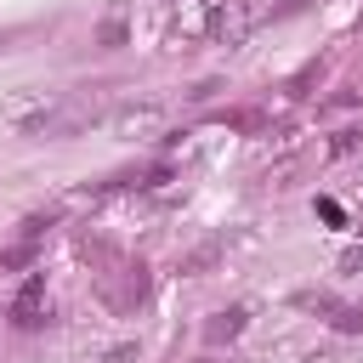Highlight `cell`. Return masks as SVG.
I'll return each instance as SVG.
<instances>
[{
    "mask_svg": "<svg viewBox=\"0 0 363 363\" xmlns=\"http://www.w3.org/2000/svg\"><path fill=\"white\" fill-rule=\"evenodd\" d=\"M11 323H17V329H40V323H45V278H28V284L17 289Z\"/></svg>",
    "mask_w": 363,
    "mask_h": 363,
    "instance_id": "obj_1",
    "label": "cell"
},
{
    "mask_svg": "<svg viewBox=\"0 0 363 363\" xmlns=\"http://www.w3.org/2000/svg\"><path fill=\"white\" fill-rule=\"evenodd\" d=\"M238 329H244V312L233 306V312H216V318L204 323V340H233Z\"/></svg>",
    "mask_w": 363,
    "mask_h": 363,
    "instance_id": "obj_2",
    "label": "cell"
},
{
    "mask_svg": "<svg viewBox=\"0 0 363 363\" xmlns=\"http://www.w3.org/2000/svg\"><path fill=\"white\" fill-rule=\"evenodd\" d=\"M221 261V244H199L193 255H182V272H204V267H216Z\"/></svg>",
    "mask_w": 363,
    "mask_h": 363,
    "instance_id": "obj_3",
    "label": "cell"
},
{
    "mask_svg": "<svg viewBox=\"0 0 363 363\" xmlns=\"http://www.w3.org/2000/svg\"><path fill=\"white\" fill-rule=\"evenodd\" d=\"M28 261H34V238H17L0 250V267H28Z\"/></svg>",
    "mask_w": 363,
    "mask_h": 363,
    "instance_id": "obj_4",
    "label": "cell"
},
{
    "mask_svg": "<svg viewBox=\"0 0 363 363\" xmlns=\"http://www.w3.org/2000/svg\"><path fill=\"white\" fill-rule=\"evenodd\" d=\"M113 125H119V130H142V125H153V108H125Z\"/></svg>",
    "mask_w": 363,
    "mask_h": 363,
    "instance_id": "obj_5",
    "label": "cell"
},
{
    "mask_svg": "<svg viewBox=\"0 0 363 363\" xmlns=\"http://www.w3.org/2000/svg\"><path fill=\"white\" fill-rule=\"evenodd\" d=\"M363 142V130H335V142H329V153H352Z\"/></svg>",
    "mask_w": 363,
    "mask_h": 363,
    "instance_id": "obj_6",
    "label": "cell"
},
{
    "mask_svg": "<svg viewBox=\"0 0 363 363\" xmlns=\"http://www.w3.org/2000/svg\"><path fill=\"white\" fill-rule=\"evenodd\" d=\"M96 40H102V45H119V40H125V23H119V17H108V23H102V34H96Z\"/></svg>",
    "mask_w": 363,
    "mask_h": 363,
    "instance_id": "obj_7",
    "label": "cell"
},
{
    "mask_svg": "<svg viewBox=\"0 0 363 363\" xmlns=\"http://www.w3.org/2000/svg\"><path fill=\"white\" fill-rule=\"evenodd\" d=\"M340 267H346V272H363V250H346V255H340Z\"/></svg>",
    "mask_w": 363,
    "mask_h": 363,
    "instance_id": "obj_8",
    "label": "cell"
}]
</instances>
